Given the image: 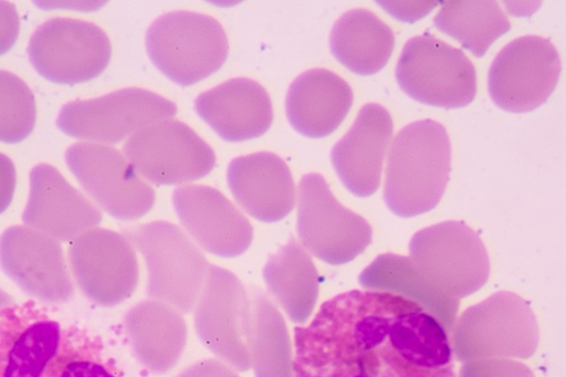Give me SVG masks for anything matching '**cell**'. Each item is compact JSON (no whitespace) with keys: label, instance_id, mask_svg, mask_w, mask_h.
Segmentation results:
<instances>
[{"label":"cell","instance_id":"obj_1","mask_svg":"<svg viewBox=\"0 0 566 377\" xmlns=\"http://www.w3.org/2000/svg\"><path fill=\"white\" fill-rule=\"evenodd\" d=\"M293 377H457L450 334L419 303L353 290L294 329Z\"/></svg>","mask_w":566,"mask_h":377},{"label":"cell","instance_id":"obj_2","mask_svg":"<svg viewBox=\"0 0 566 377\" xmlns=\"http://www.w3.org/2000/svg\"><path fill=\"white\" fill-rule=\"evenodd\" d=\"M448 130L432 119L406 126L396 137L387 165L385 201L396 216L410 219L434 210L451 174Z\"/></svg>","mask_w":566,"mask_h":377},{"label":"cell","instance_id":"obj_3","mask_svg":"<svg viewBox=\"0 0 566 377\" xmlns=\"http://www.w3.org/2000/svg\"><path fill=\"white\" fill-rule=\"evenodd\" d=\"M146 45L154 65L181 86L217 73L230 51L221 23L195 12H171L157 19L147 31Z\"/></svg>","mask_w":566,"mask_h":377},{"label":"cell","instance_id":"obj_4","mask_svg":"<svg viewBox=\"0 0 566 377\" xmlns=\"http://www.w3.org/2000/svg\"><path fill=\"white\" fill-rule=\"evenodd\" d=\"M539 341L531 306L518 295L499 292L468 308L455 322L452 344L459 362L484 358L525 359Z\"/></svg>","mask_w":566,"mask_h":377},{"label":"cell","instance_id":"obj_5","mask_svg":"<svg viewBox=\"0 0 566 377\" xmlns=\"http://www.w3.org/2000/svg\"><path fill=\"white\" fill-rule=\"evenodd\" d=\"M420 275L447 297L465 299L488 282V250L468 224L448 221L418 232L410 243V258Z\"/></svg>","mask_w":566,"mask_h":377},{"label":"cell","instance_id":"obj_6","mask_svg":"<svg viewBox=\"0 0 566 377\" xmlns=\"http://www.w3.org/2000/svg\"><path fill=\"white\" fill-rule=\"evenodd\" d=\"M397 80L415 101L448 109L470 105L478 91L476 71L469 57L430 33L406 44Z\"/></svg>","mask_w":566,"mask_h":377},{"label":"cell","instance_id":"obj_7","mask_svg":"<svg viewBox=\"0 0 566 377\" xmlns=\"http://www.w3.org/2000/svg\"><path fill=\"white\" fill-rule=\"evenodd\" d=\"M176 114L177 106L169 100L147 90L130 87L66 104L60 112L57 126L74 138L118 144Z\"/></svg>","mask_w":566,"mask_h":377},{"label":"cell","instance_id":"obj_8","mask_svg":"<svg viewBox=\"0 0 566 377\" xmlns=\"http://www.w3.org/2000/svg\"><path fill=\"white\" fill-rule=\"evenodd\" d=\"M28 53L44 78L76 85L96 78L107 69L112 45L105 32L93 23L54 19L36 30Z\"/></svg>","mask_w":566,"mask_h":377},{"label":"cell","instance_id":"obj_9","mask_svg":"<svg viewBox=\"0 0 566 377\" xmlns=\"http://www.w3.org/2000/svg\"><path fill=\"white\" fill-rule=\"evenodd\" d=\"M562 72L555 46L541 36H525L507 44L489 72L494 104L510 113H530L555 91Z\"/></svg>","mask_w":566,"mask_h":377},{"label":"cell","instance_id":"obj_10","mask_svg":"<svg viewBox=\"0 0 566 377\" xmlns=\"http://www.w3.org/2000/svg\"><path fill=\"white\" fill-rule=\"evenodd\" d=\"M298 230L304 244L333 265L352 262L373 239L369 223L344 208L318 174L306 175L301 181Z\"/></svg>","mask_w":566,"mask_h":377},{"label":"cell","instance_id":"obj_11","mask_svg":"<svg viewBox=\"0 0 566 377\" xmlns=\"http://www.w3.org/2000/svg\"><path fill=\"white\" fill-rule=\"evenodd\" d=\"M124 153L138 171L160 184L201 178L217 159L212 147L178 121H161L138 130L124 145Z\"/></svg>","mask_w":566,"mask_h":377},{"label":"cell","instance_id":"obj_12","mask_svg":"<svg viewBox=\"0 0 566 377\" xmlns=\"http://www.w3.org/2000/svg\"><path fill=\"white\" fill-rule=\"evenodd\" d=\"M66 163L86 193L112 217L134 220L151 208V188L118 149L77 143L67 149Z\"/></svg>","mask_w":566,"mask_h":377},{"label":"cell","instance_id":"obj_13","mask_svg":"<svg viewBox=\"0 0 566 377\" xmlns=\"http://www.w3.org/2000/svg\"><path fill=\"white\" fill-rule=\"evenodd\" d=\"M0 266L28 294L61 304L75 294L63 248L30 227H13L0 238Z\"/></svg>","mask_w":566,"mask_h":377},{"label":"cell","instance_id":"obj_14","mask_svg":"<svg viewBox=\"0 0 566 377\" xmlns=\"http://www.w3.org/2000/svg\"><path fill=\"white\" fill-rule=\"evenodd\" d=\"M394 130L389 111L369 103L360 108L348 133L333 147V166L355 197L368 198L379 190Z\"/></svg>","mask_w":566,"mask_h":377},{"label":"cell","instance_id":"obj_15","mask_svg":"<svg viewBox=\"0 0 566 377\" xmlns=\"http://www.w3.org/2000/svg\"><path fill=\"white\" fill-rule=\"evenodd\" d=\"M24 223L57 241L73 242L102 222L99 210L52 165L31 171Z\"/></svg>","mask_w":566,"mask_h":377},{"label":"cell","instance_id":"obj_16","mask_svg":"<svg viewBox=\"0 0 566 377\" xmlns=\"http://www.w3.org/2000/svg\"><path fill=\"white\" fill-rule=\"evenodd\" d=\"M198 114L223 139L242 142L265 134L274 112L266 90L250 78L230 80L196 101Z\"/></svg>","mask_w":566,"mask_h":377},{"label":"cell","instance_id":"obj_17","mask_svg":"<svg viewBox=\"0 0 566 377\" xmlns=\"http://www.w3.org/2000/svg\"><path fill=\"white\" fill-rule=\"evenodd\" d=\"M69 255L75 280L91 300L104 305L120 300L133 256L120 235L103 229L88 231L73 241Z\"/></svg>","mask_w":566,"mask_h":377},{"label":"cell","instance_id":"obj_18","mask_svg":"<svg viewBox=\"0 0 566 377\" xmlns=\"http://www.w3.org/2000/svg\"><path fill=\"white\" fill-rule=\"evenodd\" d=\"M231 190L239 202L259 220L284 218L294 206V182L285 161L270 151L233 159L229 167Z\"/></svg>","mask_w":566,"mask_h":377},{"label":"cell","instance_id":"obj_19","mask_svg":"<svg viewBox=\"0 0 566 377\" xmlns=\"http://www.w3.org/2000/svg\"><path fill=\"white\" fill-rule=\"evenodd\" d=\"M350 86L328 70H311L298 76L286 97L291 125L310 138H323L335 132L353 105Z\"/></svg>","mask_w":566,"mask_h":377},{"label":"cell","instance_id":"obj_20","mask_svg":"<svg viewBox=\"0 0 566 377\" xmlns=\"http://www.w3.org/2000/svg\"><path fill=\"white\" fill-rule=\"evenodd\" d=\"M175 206L186 228L212 250H243L251 241L249 222L213 188L177 190Z\"/></svg>","mask_w":566,"mask_h":377},{"label":"cell","instance_id":"obj_21","mask_svg":"<svg viewBox=\"0 0 566 377\" xmlns=\"http://www.w3.org/2000/svg\"><path fill=\"white\" fill-rule=\"evenodd\" d=\"M61 341L57 322L11 310L0 320V377H42Z\"/></svg>","mask_w":566,"mask_h":377},{"label":"cell","instance_id":"obj_22","mask_svg":"<svg viewBox=\"0 0 566 377\" xmlns=\"http://www.w3.org/2000/svg\"><path fill=\"white\" fill-rule=\"evenodd\" d=\"M329 46L334 57L350 72L370 76L390 62L396 35L390 27L374 13L353 10L334 25Z\"/></svg>","mask_w":566,"mask_h":377},{"label":"cell","instance_id":"obj_23","mask_svg":"<svg viewBox=\"0 0 566 377\" xmlns=\"http://www.w3.org/2000/svg\"><path fill=\"white\" fill-rule=\"evenodd\" d=\"M359 283L369 291L401 295L422 305L452 333L460 308V301L444 296L431 286L417 271L409 258L384 254L359 275Z\"/></svg>","mask_w":566,"mask_h":377},{"label":"cell","instance_id":"obj_24","mask_svg":"<svg viewBox=\"0 0 566 377\" xmlns=\"http://www.w3.org/2000/svg\"><path fill=\"white\" fill-rule=\"evenodd\" d=\"M434 25L479 59L511 30L507 17L494 0H447Z\"/></svg>","mask_w":566,"mask_h":377},{"label":"cell","instance_id":"obj_25","mask_svg":"<svg viewBox=\"0 0 566 377\" xmlns=\"http://www.w3.org/2000/svg\"><path fill=\"white\" fill-rule=\"evenodd\" d=\"M42 377H124L102 342L81 333L63 338Z\"/></svg>","mask_w":566,"mask_h":377},{"label":"cell","instance_id":"obj_26","mask_svg":"<svg viewBox=\"0 0 566 377\" xmlns=\"http://www.w3.org/2000/svg\"><path fill=\"white\" fill-rule=\"evenodd\" d=\"M38 111L32 90L18 75L0 71V142L18 144L34 130Z\"/></svg>","mask_w":566,"mask_h":377},{"label":"cell","instance_id":"obj_27","mask_svg":"<svg viewBox=\"0 0 566 377\" xmlns=\"http://www.w3.org/2000/svg\"><path fill=\"white\" fill-rule=\"evenodd\" d=\"M460 377H534V374L515 359L484 358L464 363Z\"/></svg>","mask_w":566,"mask_h":377},{"label":"cell","instance_id":"obj_28","mask_svg":"<svg viewBox=\"0 0 566 377\" xmlns=\"http://www.w3.org/2000/svg\"><path fill=\"white\" fill-rule=\"evenodd\" d=\"M20 30L21 20L17 7L10 2H0V56L13 49Z\"/></svg>","mask_w":566,"mask_h":377},{"label":"cell","instance_id":"obj_29","mask_svg":"<svg viewBox=\"0 0 566 377\" xmlns=\"http://www.w3.org/2000/svg\"><path fill=\"white\" fill-rule=\"evenodd\" d=\"M381 8L407 23H416L430 14L440 2H377Z\"/></svg>","mask_w":566,"mask_h":377},{"label":"cell","instance_id":"obj_30","mask_svg":"<svg viewBox=\"0 0 566 377\" xmlns=\"http://www.w3.org/2000/svg\"><path fill=\"white\" fill-rule=\"evenodd\" d=\"M17 179V167L13 160L0 153V214H3L12 205Z\"/></svg>","mask_w":566,"mask_h":377},{"label":"cell","instance_id":"obj_31","mask_svg":"<svg viewBox=\"0 0 566 377\" xmlns=\"http://www.w3.org/2000/svg\"><path fill=\"white\" fill-rule=\"evenodd\" d=\"M13 304V297L10 296L6 291L0 289V312L4 311L8 307H11Z\"/></svg>","mask_w":566,"mask_h":377}]
</instances>
